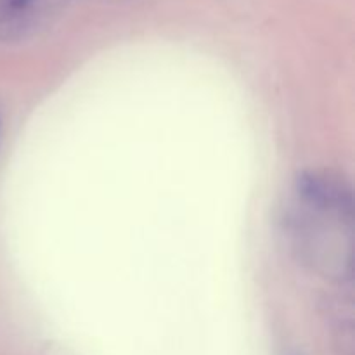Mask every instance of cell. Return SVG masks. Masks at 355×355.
Returning <instances> with one entry per match:
<instances>
[{"instance_id":"obj_1","label":"cell","mask_w":355,"mask_h":355,"mask_svg":"<svg viewBox=\"0 0 355 355\" xmlns=\"http://www.w3.org/2000/svg\"><path fill=\"white\" fill-rule=\"evenodd\" d=\"M297 193L302 207L352 218V194L340 179L319 172L302 173L297 180Z\"/></svg>"}]
</instances>
